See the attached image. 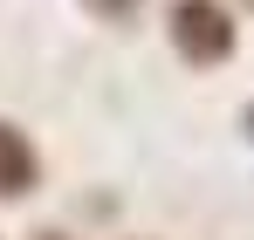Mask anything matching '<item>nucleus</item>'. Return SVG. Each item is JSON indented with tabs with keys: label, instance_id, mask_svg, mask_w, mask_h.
Segmentation results:
<instances>
[{
	"label": "nucleus",
	"instance_id": "obj_1",
	"mask_svg": "<svg viewBox=\"0 0 254 240\" xmlns=\"http://www.w3.org/2000/svg\"><path fill=\"white\" fill-rule=\"evenodd\" d=\"M172 48L186 62H227L234 55V21L220 0H172Z\"/></svg>",
	"mask_w": 254,
	"mask_h": 240
},
{
	"label": "nucleus",
	"instance_id": "obj_2",
	"mask_svg": "<svg viewBox=\"0 0 254 240\" xmlns=\"http://www.w3.org/2000/svg\"><path fill=\"white\" fill-rule=\"evenodd\" d=\"M35 179H42V158H35V144H28L14 123H0V199H21V192H35Z\"/></svg>",
	"mask_w": 254,
	"mask_h": 240
},
{
	"label": "nucleus",
	"instance_id": "obj_3",
	"mask_svg": "<svg viewBox=\"0 0 254 240\" xmlns=\"http://www.w3.org/2000/svg\"><path fill=\"white\" fill-rule=\"evenodd\" d=\"M248 137H254V110H248Z\"/></svg>",
	"mask_w": 254,
	"mask_h": 240
},
{
	"label": "nucleus",
	"instance_id": "obj_4",
	"mask_svg": "<svg viewBox=\"0 0 254 240\" xmlns=\"http://www.w3.org/2000/svg\"><path fill=\"white\" fill-rule=\"evenodd\" d=\"M42 240H62V234H42Z\"/></svg>",
	"mask_w": 254,
	"mask_h": 240
},
{
	"label": "nucleus",
	"instance_id": "obj_5",
	"mask_svg": "<svg viewBox=\"0 0 254 240\" xmlns=\"http://www.w3.org/2000/svg\"><path fill=\"white\" fill-rule=\"evenodd\" d=\"M248 7H254V0H248Z\"/></svg>",
	"mask_w": 254,
	"mask_h": 240
}]
</instances>
